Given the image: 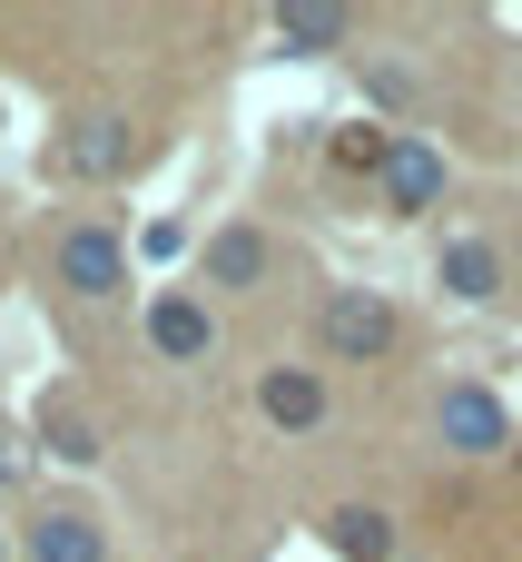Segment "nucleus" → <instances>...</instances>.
<instances>
[{"mask_svg": "<svg viewBox=\"0 0 522 562\" xmlns=\"http://www.w3.org/2000/svg\"><path fill=\"white\" fill-rule=\"evenodd\" d=\"M128 158H138V119H128V109H79V119H59V138H49V168L79 178V188L128 178Z\"/></svg>", "mask_w": 522, "mask_h": 562, "instance_id": "1", "label": "nucleus"}, {"mask_svg": "<svg viewBox=\"0 0 522 562\" xmlns=\"http://www.w3.org/2000/svg\"><path fill=\"white\" fill-rule=\"evenodd\" d=\"M316 336H326V356H336V366H385V356H395V336H405V316H395L375 286H336V296L316 306Z\"/></svg>", "mask_w": 522, "mask_h": 562, "instance_id": "2", "label": "nucleus"}, {"mask_svg": "<svg viewBox=\"0 0 522 562\" xmlns=\"http://www.w3.org/2000/svg\"><path fill=\"white\" fill-rule=\"evenodd\" d=\"M59 286H69V296H89V306H109V296L128 286V237H118V227H99V217H79V227L59 237Z\"/></svg>", "mask_w": 522, "mask_h": 562, "instance_id": "3", "label": "nucleus"}, {"mask_svg": "<svg viewBox=\"0 0 522 562\" xmlns=\"http://www.w3.org/2000/svg\"><path fill=\"white\" fill-rule=\"evenodd\" d=\"M434 425H444V445H454V454H503V445H513V415H503V395H493V385H444Z\"/></svg>", "mask_w": 522, "mask_h": 562, "instance_id": "4", "label": "nucleus"}, {"mask_svg": "<svg viewBox=\"0 0 522 562\" xmlns=\"http://www.w3.org/2000/svg\"><path fill=\"white\" fill-rule=\"evenodd\" d=\"M375 188H385V207H395V217H424V207H444V158H434L415 128H395V148H385V178H375Z\"/></svg>", "mask_w": 522, "mask_h": 562, "instance_id": "5", "label": "nucleus"}, {"mask_svg": "<svg viewBox=\"0 0 522 562\" xmlns=\"http://www.w3.org/2000/svg\"><path fill=\"white\" fill-rule=\"evenodd\" d=\"M257 415H266L276 435H316V425H326V375H306V366H266V375H257Z\"/></svg>", "mask_w": 522, "mask_h": 562, "instance_id": "6", "label": "nucleus"}, {"mask_svg": "<svg viewBox=\"0 0 522 562\" xmlns=\"http://www.w3.org/2000/svg\"><path fill=\"white\" fill-rule=\"evenodd\" d=\"M30 562H109L99 514H79V504H49V514H30Z\"/></svg>", "mask_w": 522, "mask_h": 562, "instance_id": "7", "label": "nucleus"}, {"mask_svg": "<svg viewBox=\"0 0 522 562\" xmlns=\"http://www.w3.org/2000/svg\"><path fill=\"white\" fill-rule=\"evenodd\" d=\"M148 346H158L168 366H197V356L217 346V326H207L197 296H148Z\"/></svg>", "mask_w": 522, "mask_h": 562, "instance_id": "8", "label": "nucleus"}, {"mask_svg": "<svg viewBox=\"0 0 522 562\" xmlns=\"http://www.w3.org/2000/svg\"><path fill=\"white\" fill-rule=\"evenodd\" d=\"M326 543H336V562H405L395 514H375V504H336L326 514Z\"/></svg>", "mask_w": 522, "mask_h": 562, "instance_id": "9", "label": "nucleus"}, {"mask_svg": "<svg viewBox=\"0 0 522 562\" xmlns=\"http://www.w3.org/2000/svg\"><path fill=\"white\" fill-rule=\"evenodd\" d=\"M434 277H444V296H454V306H484V296H503V257H493L484 237H454V247L434 257Z\"/></svg>", "mask_w": 522, "mask_h": 562, "instance_id": "10", "label": "nucleus"}, {"mask_svg": "<svg viewBox=\"0 0 522 562\" xmlns=\"http://www.w3.org/2000/svg\"><path fill=\"white\" fill-rule=\"evenodd\" d=\"M207 286H266V237L257 227H217L207 237Z\"/></svg>", "mask_w": 522, "mask_h": 562, "instance_id": "11", "label": "nucleus"}, {"mask_svg": "<svg viewBox=\"0 0 522 562\" xmlns=\"http://www.w3.org/2000/svg\"><path fill=\"white\" fill-rule=\"evenodd\" d=\"M276 40L286 49H336L345 40V10L336 0H296V10H276Z\"/></svg>", "mask_w": 522, "mask_h": 562, "instance_id": "12", "label": "nucleus"}, {"mask_svg": "<svg viewBox=\"0 0 522 562\" xmlns=\"http://www.w3.org/2000/svg\"><path fill=\"white\" fill-rule=\"evenodd\" d=\"M39 435H49V454H59V464H99V425H89V415H79L69 395H59L49 415H39Z\"/></svg>", "mask_w": 522, "mask_h": 562, "instance_id": "13", "label": "nucleus"}, {"mask_svg": "<svg viewBox=\"0 0 522 562\" xmlns=\"http://www.w3.org/2000/svg\"><path fill=\"white\" fill-rule=\"evenodd\" d=\"M385 148H395L385 128H345V138H336V168H355V178H385Z\"/></svg>", "mask_w": 522, "mask_h": 562, "instance_id": "14", "label": "nucleus"}, {"mask_svg": "<svg viewBox=\"0 0 522 562\" xmlns=\"http://www.w3.org/2000/svg\"><path fill=\"white\" fill-rule=\"evenodd\" d=\"M178 247H188V227H178V217H158V227H148V237H138V257H148V267H168V257H178Z\"/></svg>", "mask_w": 522, "mask_h": 562, "instance_id": "15", "label": "nucleus"}, {"mask_svg": "<svg viewBox=\"0 0 522 562\" xmlns=\"http://www.w3.org/2000/svg\"><path fill=\"white\" fill-rule=\"evenodd\" d=\"M20 474H30V454H20V435L0 425V494H20Z\"/></svg>", "mask_w": 522, "mask_h": 562, "instance_id": "16", "label": "nucleus"}, {"mask_svg": "<svg viewBox=\"0 0 522 562\" xmlns=\"http://www.w3.org/2000/svg\"><path fill=\"white\" fill-rule=\"evenodd\" d=\"M0 562H10V543H0Z\"/></svg>", "mask_w": 522, "mask_h": 562, "instance_id": "17", "label": "nucleus"}]
</instances>
